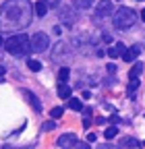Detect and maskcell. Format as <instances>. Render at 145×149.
Segmentation results:
<instances>
[{
  "mask_svg": "<svg viewBox=\"0 0 145 149\" xmlns=\"http://www.w3.org/2000/svg\"><path fill=\"white\" fill-rule=\"evenodd\" d=\"M31 21V6L25 0H10L2 6L0 13V27L13 29V27H25Z\"/></svg>",
  "mask_w": 145,
  "mask_h": 149,
  "instance_id": "1",
  "label": "cell"
},
{
  "mask_svg": "<svg viewBox=\"0 0 145 149\" xmlns=\"http://www.w3.org/2000/svg\"><path fill=\"white\" fill-rule=\"evenodd\" d=\"M4 48H6V52L10 56H25L31 50V40L25 33H17V35L10 37V40L4 42Z\"/></svg>",
  "mask_w": 145,
  "mask_h": 149,
  "instance_id": "2",
  "label": "cell"
},
{
  "mask_svg": "<svg viewBox=\"0 0 145 149\" xmlns=\"http://www.w3.org/2000/svg\"><path fill=\"white\" fill-rule=\"evenodd\" d=\"M112 21L118 29H129L135 25V10L133 8H126V6H120L114 10L112 15Z\"/></svg>",
  "mask_w": 145,
  "mask_h": 149,
  "instance_id": "3",
  "label": "cell"
},
{
  "mask_svg": "<svg viewBox=\"0 0 145 149\" xmlns=\"http://www.w3.org/2000/svg\"><path fill=\"white\" fill-rule=\"evenodd\" d=\"M50 48V40H48V35L44 31H38V33H33L31 37V52H46Z\"/></svg>",
  "mask_w": 145,
  "mask_h": 149,
  "instance_id": "4",
  "label": "cell"
},
{
  "mask_svg": "<svg viewBox=\"0 0 145 149\" xmlns=\"http://www.w3.org/2000/svg\"><path fill=\"white\" fill-rule=\"evenodd\" d=\"M112 15H114L112 0H100L96 4V17H112Z\"/></svg>",
  "mask_w": 145,
  "mask_h": 149,
  "instance_id": "5",
  "label": "cell"
},
{
  "mask_svg": "<svg viewBox=\"0 0 145 149\" xmlns=\"http://www.w3.org/2000/svg\"><path fill=\"white\" fill-rule=\"evenodd\" d=\"M77 143H79V139H77V135H72V133H64L56 141V145L60 149H72V147H77Z\"/></svg>",
  "mask_w": 145,
  "mask_h": 149,
  "instance_id": "6",
  "label": "cell"
},
{
  "mask_svg": "<svg viewBox=\"0 0 145 149\" xmlns=\"http://www.w3.org/2000/svg\"><path fill=\"white\" fill-rule=\"evenodd\" d=\"M60 19H64V25L66 27H75V23H77V13L72 10V8H60Z\"/></svg>",
  "mask_w": 145,
  "mask_h": 149,
  "instance_id": "7",
  "label": "cell"
},
{
  "mask_svg": "<svg viewBox=\"0 0 145 149\" xmlns=\"http://www.w3.org/2000/svg\"><path fill=\"white\" fill-rule=\"evenodd\" d=\"M139 54H141V46H131V48H126V52L122 54V60L124 62H133V60H137Z\"/></svg>",
  "mask_w": 145,
  "mask_h": 149,
  "instance_id": "8",
  "label": "cell"
},
{
  "mask_svg": "<svg viewBox=\"0 0 145 149\" xmlns=\"http://www.w3.org/2000/svg\"><path fill=\"white\" fill-rule=\"evenodd\" d=\"M25 100H27V102H29V104L33 106V110H38V112L42 110V102H40L38 97H35L31 91H25Z\"/></svg>",
  "mask_w": 145,
  "mask_h": 149,
  "instance_id": "9",
  "label": "cell"
},
{
  "mask_svg": "<svg viewBox=\"0 0 145 149\" xmlns=\"http://www.w3.org/2000/svg\"><path fill=\"white\" fill-rule=\"evenodd\" d=\"M35 15L38 17H46V13H48V4L44 2V0H40V2H35Z\"/></svg>",
  "mask_w": 145,
  "mask_h": 149,
  "instance_id": "10",
  "label": "cell"
},
{
  "mask_svg": "<svg viewBox=\"0 0 145 149\" xmlns=\"http://www.w3.org/2000/svg\"><path fill=\"white\" fill-rule=\"evenodd\" d=\"M58 97H60V100H70V87H68V85L60 83V87H58Z\"/></svg>",
  "mask_w": 145,
  "mask_h": 149,
  "instance_id": "11",
  "label": "cell"
},
{
  "mask_svg": "<svg viewBox=\"0 0 145 149\" xmlns=\"http://www.w3.org/2000/svg\"><path fill=\"white\" fill-rule=\"evenodd\" d=\"M143 72V64L141 62H135V66L131 68V72H129V79L133 81V79H139V74Z\"/></svg>",
  "mask_w": 145,
  "mask_h": 149,
  "instance_id": "12",
  "label": "cell"
},
{
  "mask_svg": "<svg viewBox=\"0 0 145 149\" xmlns=\"http://www.w3.org/2000/svg\"><path fill=\"white\" fill-rule=\"evenodd\" d=\"M137 87H139V79H133V81L129 83V87H126V95H129V97H135Z\"/></svg>",
  "mask_w": 145,
  "mask_h": 149,
  "instance_id": "13",
  "label": "cell"
},
{
  "mask_svg": "<svg viewBox=\"0 0 145 149\" xmlns=\"http://www.w3.org/2000/svg\"><path fill=\"white\" fill-rule=\"evenodd\" d=\"M27 66H29V70H33V72H40V70H42V62L35 60V58H29V60H27Z\"/></svg>",
  "mask_w": 145,
  "mask_h": 149,
  "instance_id": "14",
  "label": "cell"
},
{
  "mask_svg": "<svg viewBox=\"0 0 145 149\" xmlns=\"http://www.w3.org/2000/svg\"><path fill=\"white\" fill-rule=\"evenodd\" d=\"M139 147H141V143L135 139H124V143H122V149H139Z\"/></svg>",
  "mask_w": 145,
  "mask_h": 149,
  "instance_id": "15",
  "label": "cell"
},
{
  "mask_svg": "<svg viewBox=\"0 0 145 149\" xmlns=\"http://www.w3.org/2000/svg\"><path fill=\"white\" fill-rule=\"evenodd\" d=\"M68 108L79 112V110H83V104H81V100H77V97H70V100H68Z\"/></svg>",
  "mask_w": 145,
  "mask_h": 149,
  "instance_id": "16",
  "label": "cell"
},
{
  "mask_svg": "<svg viewBox=\"0 0 145 149\" xmlns=\"http://www.w3.org/2000/svg\"><path fill=\"white\" fill-rule=\"evenodd\" d=\"M68 74H70L68 66H62V68L58 70V81H60V83H66V79H68Z\"/></svg>",
  "mask_w": 145,
  "mask_h": 149,
  "instance_id": "17",
  "label": "cell"
},
{
  "mask_svg": "<svg viewBox=\"0 0 145 149\" xmlns=\"http://www.w3.org/2000/svg\"><path fill=\"white\" fill-rule=\"evenodd\" d=\"M72 4H75L77 8H89L93 4V0H72Z\"/></svg>",
  "mask_w": 145,
  "mask_h": 149,
  "instance_id": "18",
  "label": "cell"
},
{
  "mask_svg": "<svg viewBox=\"0 0 145 149\" xmlns=\"http://www.w3.org/2000/svg\"><path fill=\"white\" fill-rule=\"evenodd\" d=\"M116 135H118V128H116V126H108V128L104 130V137H106V139H114Z\"/></svg>",
  "mask_w": 145,
  "mask_h": 149,
  "instance_id": "19",
  "label": "cell"
},
{
  "mask_svg": "<svg viewBox=\"0 0 145 149\" xmlns=\"http://www.w3.org/2000/svg\"><path fill=\"white\" fill-rule=\"evenodd\" d=\"M50 116H52V118H60V116H62V108H52V110H50Z\"/></svg>",
  "mask_w": 145,
  "mask_h": 149,
  "instance_id": "20",
  "label": "cell"
},
{
  "mask_svg": "<svg viewBox=\"0 0 145 149\" xmlns=\"http://www.w3.org/2000/svg\"><path fill=\"white\" fill-rule=\"evenodd\" d=\"M108 56H110V58H118V56H120L118 48H116V46H114V48H110V50H108Z\"/></svg>",
  "mask_w": 145,
  "mask_h": 149,
  "instance_id": "21",
  "label": "cell"
},
{
  "mask_svg": "<svg viewBox=\"0 0 145 149\" xmlns=\"http://www.w3.org/2000/svg\"><path fill=\"white\" fill-rule=\"evenodd\" d=\"M96 149H118L116 145H112V143H102V145H98Z\"/></svg>",
  "mask_w": 145,
  "mask_h": 149,
  "instance_id": "22",
  "label": "cell"
},
{
  "mask_svg": "<svg viewBox=\"0 0 145 149\" xmlns=\"http://www.w3.org/2000/svg\"><path fill=\"white\" fill-rule=\"evenodd\" d=\"M54 126H56V124H54V120H48V122H44V130H52Z\"/></svg>",
  "mask_w": 145,
  "mask_h": 149,
  "instance_id": "23",
  "label": "cell"
},
{
  "mask_svg": "<svg viewBox=\"0 0 145 149\" xmlns=\"http://www.w3.org/2000/svg\"><path fill=\"white\" fill-rule=\"evenodd\" d=\"M106 70H108V72H116V64H114V62H108V64H106Z\"/></svg>",
  "mask_w": 145,
  "mask_h": 149,
  "instance_id": "24",
  "label": "cell"
},
{
  "mask_svg": "<svg viewBox=\"0 0 145 149\" xmlns=\"http://www.w3.org/2000/svg\"><path fill=\"white\" fill-rule=\"evenodd\" d=\"M91 114H93L91 108H83V116H85V118H91Z\"/></svg>",
  "mask_w": 145,
  "mask_h": 149,
  "instance_id": "25",
  "label": "cell"
},
{
  "mask_svg": "<svg viewBox=\"0 0 145 149\" xmlns=\"http://www.w3.org/2000/svg\"><path fill=\"white\" fill-rule=\"evenodd\" d=\"M77 147H79V149H91V145H89L87 141H81V143H77Z\"/></svg>",
  "mask_w": 145,
  "mask_h": 149,
  "instance_id": "26",
  "label": "cell"
},
{
  "mask_svg": "<svg viewBox=\"0 0 145 149\" xmlns=\"http://www.w3.org/2000/svg\"><path fill=\"white\" fill-rule=\"evenodd\" d=\"M44 2H46L48 6H58V2H60V0H44Z\"/></svg>",
  "mask_w": 145,
  "mask_h": 149,
  "instance_id": "27",
  "label": "cell"
},
{
  "mask_svg": "<svg viewBox=\"0 0 145 149\" xmlns=\"http://www.w3.org/2000/svg\"><path fill=\"white\" fill-rule=\"evenodd\" d=\"M87 141H98V137H96V133H89V135H87Z\"/></svg>",
  "mask_w": 145,
  "mask_h": 149,
  "instance_id": "28",
  "label": "cell"
},
{
  "mask_svg": "<svg viewBox=\"0 0 145 149\" xmlns=\"http://www.w3.org/2000/svg\"><path fill=\"white\" fill-rule=\"evenodd\" d=\"M83 126H85V128H89V126H91V120L85 118V120H83Z\"/></svg>",
  "mask_w": 145,
  "mask_h": 149,
  "instance_id": "29",
  "label": "cell"
},
{
  "mask_svg": "<svg viewBox=\"0 0 145 149\" xmlns=\"http://www.w3.org/2000/svg\"><path fill=\"white\" fill-rule=\"evenodd\" d=\"M91 97V91H83V100H89Z\"/></svg>",
  "mask_w": 145,
  "mask_h": 149,
  "instance_id": "30",
  "label": "cell"
},
{
  "mask_svg": "<svg viewBox=\"0 0 145 149\" xmlns=\"http://www.w3.org/2000/svg\"><path fill=\"white\" fill-rule=\"evenodd\" d=\"M141 19H143V21H145V8L141 10Z\"/></svg>",
  "mask_w": 145,
  "mask_h": 149,
  "instance_id": "31",
  "label": "cell"
},
{
  "mask_svg": "<svg viewBox=\"0 0 145 149\" xmlns=\"http://www.w3.org/2000/svg\"><path fill=\"white\" fill-rule=\"evenodd\" d=\"M0 74H4V66L2 64H0Z\"/></svg>",
  "mask_w": 145,
  "mask_h": 149,
  "instance_id": "32",
  "label": "cell"
},
{
  "mask_svg": "<svg viewBox=\"0 0 145 149\" xmlns=\"http://www.w3.org/2000/svg\"><path fill=\"white\" fill-rule=\"evenodd\" d=\"M4 46V40H2V37H0V48H2Z\"/></svg>",
  "mask_w": 145,
  "mask_h": 149,
  "instance_id": "33",
  "label": "cell"
}]
</instances>
